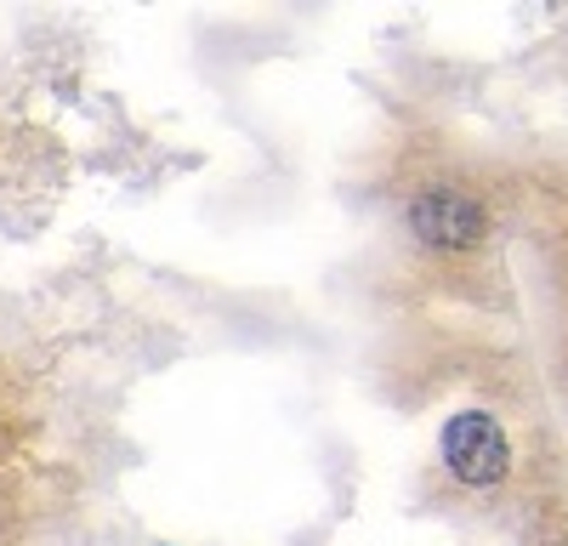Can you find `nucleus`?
Segmentation results:
<instances>
[{
    "mask_svg": "<svg viewBox=\"0 0 568 546\" xmlns=\"http://www.w3.org/2000/svg\"><path fill=\"white\" fill-rule=\"evenodd\" d=\"M409 234L420 251L438 256H466L489 240V205L478 194L455 189V182H426V189L409 194Z\"/></svg>",
    "mask_w": 568,
    "mask_h": 546,
    "instance_id": "1",
    "label": "nucleus"
},
{
    "mask_svg": "<svg viewBox=\"0 0 568 546\" xmlns=\"http://www.w3.org/2000/svg\"><path fill=\"white\" fill-rule=\"evenodd\" d=\"M444 467L460 489H495L511 473V438L489 410H460L444 422Z\"/></svg>",
    "mask_w": 568,
    "mask_h": 546,
    "instance_id": "2",
    "label": "nucleus"
}]
</instances>
